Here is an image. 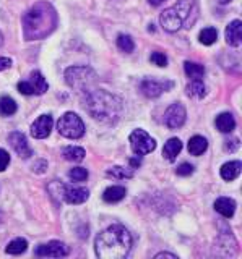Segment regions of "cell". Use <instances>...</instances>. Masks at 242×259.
<instances>
[{
    "mask_svg": "<svg viewBox=\"0 0 242 259\" xmlns=\"http://www.w3.org/2000/svg\"><path fill=\"white\" fill-rule=\"evenodd\" d=\"M46 168H47V162H46V160H38L36 164L33 165V172H36V174H43Z\"/></svg>",
    "mask_w": 242,
    "mask_h": 259,
    "instance_id": "obj_35",
    "label": "cell"
},
{
    "mask_svg": "<svg viewBox=\"0 0 242 259\" xmlns=\"http://www.w3.org/2000/svg\"><path fill=\"white\" fill-rule=\"evenodd\" d=\"M130 146L132 151L136 154V156H147V154L153 152L156 149V141L145 132V130H135V132L130 133Z\"/></svg>",
    "mask_w": 242,
    "mask_h": 259,
    "instance_id": "obj_7",
    "label": "cell"
},
{
    "mask_svg": "<svg viewBox=\"0 0 242 259\" xmlns=\"http://www.w3.org/2000/svg\"><path fill=\"white\" fill-rule=\"evenodd\" d=\"M23 36L26 40L44 39L57 26V12L47 2H38L23 15Z\"/></svg>",
    "mask_w": 242,
    "mask_h": 259,
    "instance_id": "obj_2",
    "label": "cell"
},
{
    "mask_svg": "<svg viewBox=\"0 0 242 259\" xmlns=\"http://www.w3.org/2000/svg\"><path fill=\"white\" fill-rule=\"evenodd\" d=\"M174 86L172 81H156V79H145L142 81V93L150 97V99H155V97L161 96L163 93L169 91Z\"/></svg>",
    "mask_w": 242,
    "mask_h": 259,
    "instance_id": "obj_12",
    "label": "cell"
},
{
    "mask_svg": "<svg viewBox=\"0 0 242 259\" xmlns=\"http://www.w3.org/2000/svg\"><path fill=\"white\" fill-rule=\"evenodd\" d=\"M181 151H182V143H181V140H179V138H171V140H167V143L164 144L163 156L169 162H172V160H176L177 156H179Z\"/></svg>",
    "mask_w": 242,
    "mask_h": 259,
    "instance_id": "obj_19",
    "label": "cell"
},
{
    "mask_svg": "<svg viewBox=\"0 0 242 259\" xmlns=\"http://www.w3.org/2000/svg\"><path fill=\"white\" fill-rule=\"evenodd\" d=\"M15 112H17V102H15L9 96L0 97V115L10 117Z\"/></svg>",
    "mask_w": 242,
    "mask_h": 259,
    "instance_id": "obj_26",
    "label": "cell"
},
{
    "mask_svg": "<svg viewBox=\"0 0 242 259\" xmlns=\"http://www.w3.org/2000/svg\"><path fill=\"white\" fill-rule=\"evenodd\" d=\"M132 245V235L125 227L111 225L96 237L94 251L101 259H122L128 256Z\"/></svg>",
    "mask_w": 242,
    "mask_h": 259,
    "instance_id": "obj_3",
    "label": "cell"
},
{
    "mask_svg": "<svg viewBox=\"0 0 242 259\" xmlns=\"http://www.w3.org/2000/svg\"><path fill=\"white\" fill-rule=\"evenodd\" d=\"M185 117H187V112H185L184 105L181 102H174L164 112V123L171 130L181 128L185 123Z\"/></svg>",
    "mask_w": 242,
    "mask_h": 259,
    "instance_id": "obj_10",
    "label": "cell"
},
{
    "mask_svg": "<svg viewBox=\"0 0 242 259\" xmlns=\"http://www.w3.org/2000/svg\"><path fill=\"white\" fill-rule=\"evenodd\" d=\"M150 2V5H153V7H159L161 4H164L166 0H148Z\"/></svg>",
    "mask_w": 242,
    "mask_h": 259,
    "instance_id": "obj_38",
    "label": "cell"
},
{
    "mask_svg": "<svg viewBox=\"0 0 242 259\" xmlns=\"http://www.w3.org/2000/svg\"><path fill=\"white\" fill-rule=\"evenodd\" d=\"M52 185L57 188V191L49 190L52 193V196L67 201L68 204H83V202L90 198V193H88V190H85V188H78V186H67V185H62L59 182H54Z\"/></svg>",
    "mask_w": 242,
    "mask_h": 259,
    "instance_id": "obj_6",
    "label": "cell"
},
{
    "mask_svg": "<svg viewBox=\"0 0 242 259\" xmlns=\"http://www.w3.org/2000/svg\"><path fill=\"white\" fill-rule=\"evenodd\" d=\"M117 47L122 52L130 54V52H133V49H135V42L128 34H119L117 36Z\"/></svg>",
    "mask_w": 242,
    "mask_h": 259,
    "instance_id": "obj_29",
    "label": "cell"
},
{
    "mask_svg": "<svg viewBox=\"0 0 242 259\" xmlns=\"http://www.w3.org/2000/svg\"><path fill=\"white\" fill-rule=\"evenodd\" d=\"M68 178L74 182H85L88 178V170L83 167H75L68 172Z\"/></svg>",
    "mask_w": 242,
    "mask_h": 259,
    "instance_id": "obj_31",
    "label": "cell"
},
{
    "mask_svg": "<svg viewBox=\"0 0 242 259\" xmlns=\"http://www.w3.org/2000/svg\"><path fill=\"white\" fill-rule=\"evenodd\" d=\"M17 88H18V91L25 96H31V94L41 96L47 91V88L49 86H47V81L41 75V71H33L26 81H20Z\"/></svg>",
    "mask_w": 242,
    "mask_h": 259,
    "instance_id": "obj_8",
    "label": "cell"
},
{
    "mask_svg": "<svg viewBox=\"0 0 242 259\" xmlns=\"http://www.w3.org/2000/svg\"><path fill=\"white\" fill-rule=\"evenodd\" d=\"M127 194V190L124 188V186H119V185H114V186H109V188L104 190L102 193V199L109 202V204H112V202H119L122 201L125 198Z\"/></svg>",
    "mask_w": 242,
    "mask_h": 259,
    "instance_id": "obj_20",
    "label": "cell"
},
{
    "mask_svg": "<svg viewBox=\"0 0 242 259\" xmlns=\"http://www.w3.org/2000/svg\"><path fill=\"white\" fill-rule=\"evenodd\" d=\"M9 143H10V146L13 148V151L17 152L20 157L28 159V157L33 156V151H31V148H29L26 136L23 135L21 132H13V133H10L9 135Z\"/></svg>",
    "mask_w": 242,
    "mask_h": 259,
    "instance_id": "obj_13",
    "label": "cell"
},
{
    "mask_svg": "<svg viewBox=\"0 0 242 259\" xmlns=\"http://www.w3.org/2000/svg\"><path fill=\"white\" fill-rule=\"evenodd\" d=\"M220 2H221V4H229L231 0H220Z\"/></svg>",
    "mask_w": 242,
    "mask_h": 259,
    "instance_id": "obj_41",
    "label": "cell"
},
{
    "mask_svg": "<svg viewBox=\"0 0 242 259\" xmlns=\"http://www.w3.org/2000/svg\"><path fill=\"white\" fill-rule=\"evenodd\" d=\"M10 67H12V59H9V57H0V71H4Z\"/></svg>",
    "mask_w": 242,
    "mask_h": 259,
    "instance_id": "obj_36",
    "label": "cell"
},
{
    "mask_svg": "<svg viewBox=\"0 0 242 259\" xmlns=\"http://www.w3.org/2000/svg\"><path fill=\"white\" fill-rule=\"evenodd\" d=\"M215 209L216 212H220L223 217L231 219L236 212V201L231 198H218L215 201Z\"/></svg>",
    "mask_w": 242,
    "mask_h": 259,
    "instance_id": "obj_18",
    "label": "cell"
},
{
    "mask_svg": "<svg viewBox=\"0 0 242 259\" xmlns=\"http://www.w3.org/2000/svg\"><path fill=\"white\" fill-rule=\"evenodd\" d=\"M226 42L231 47H239L242 42V21L240 20H234L228 24L224 32Z\"/></svg>",
    "mask_w": 242,
    "mask_h": 259,
    "instance_id": "obj_16",
    "label": "cell"
},
{
    "mask_svg": "<svg viewBox=\"0 0 242 259\" xmlns=\"http://www.w3.org/2000/svg\"><path fill=\"white\" fill-rule=\"evenodd\" d=\"M2 44H4V34L0 32V47H2Z\"/></svg>",
    "mask_w": 242,
    "mask_h": 259,
    "instance_id": "obj_40",
    "label": "cell"
},
{
    "mask_svg": "<svg viewBox=\"0 0 242 259\" xmlns=\"http://www.w3.org/2000/svg\"><path fill=\"white\" fill-rule=\"evenodd\" d=\"M242 170V164L240 160H231V162H226V164H223L220 174H221V178L226 182H232L236 180V178L239 177Z\"/></svg>",
    "mask_w": 242,
    "mask_h": 259,
    "instance_id": "obj_17",
    "label": "cell"
},
{
    "mask_svg": "<svg viewBox=\"0 0 242 259\" xmlns=\"http://www.w3.org/2000/svg\"><path fill=\"white\" fill-rule=\"evenodd\" d=\"M161 257H169V259H177V254L172 253H167V251H163V253H158L155 256V259H161Z\"/></svg>",
    "mask_w": 242,
    "mask_h": 259,
    "instance_id": "obj_37",
    "label": "cell"
},
{
    "mask_svg": "<svg viewBox=\"0 0 242 259\" xmlns=\"http://www.w3.org/2000/svg\"><path fill=\"white\" fill-rule=\"evenodd\" d=\"M184 71L190 79H201L205 75V67L200 63H195V62H185Z\"/></svg>",
    "mask_w": 242,
    "mask_h": 259,
    "instance_id": "obj_24",
    "label": "cell"
},
{
    "mask_svg": "<svg viewBox=\"0 0 242 259\" xmlns=\"http://www.w3.org/2000/svg\"><path fill=\"white\" fill-rule=\"evenodd\" d=\"M130 164H132V168L136 167V165H140V159H132V160H130Z\"/></svg>",
    "mask_w": 242,
    "mask_h": 259,
    "instance_id": "obj_39",
    "label": "cell"
},
{
    "mask_svg": "<svg viewBox=\"0 0 242 259\" xmlns=\"http://www.w3.org/2000/svg\"><path fill=\"white\" fill-rule=\"evenodd\" d=\"M63 159L68 162H82L86 156V152L83 148H78V146H68V148L63 149Z\"/></svg>",
    "mask_w": 242,
    "mask_h": 259,
    "instance_id": "obj_25",
    "label": "cell"
},
{
    "mask_svg": "<svg viewBox=\"0 0 242 259\" xmlns=\"http://www.w3.org/2000/svg\"><path fill=\"white\" fill-rule=\"evenodd\" d=\"M150 60L153 65H156V67H167V57L163 52H153Z\"/></svg>",
    "mask_w": 242,
    "mask_h": 259,
    "instance_id": "obj_32",
    "label": "cell"
},
{
    "mask_svg": "<svg viewBox=\"0 0 242 259\" xmlns=\"http://www.w3.org/2000/svg\"><path fill=\"white\" fill-rule=\"evenodd\" d=\"M34 254L39 257H63L68 254V248L62 241H49L46 245H39L34 249Z\"/></svg>",
    "mask_w": 242,
    "mask_h": 259,
    "instance_id": "obj_11",
    "label": "cell"
},
{
    "mask_svg": "<svg viewBox=\"0 0 242 259\" xmlns=\"http://www.w3.org/2000/svg\"><path fill=\"white\" fill-rule=\"evenodd\" d=\"M176 13L179 15V18L182 21V26L190 28L193 23H195L197 16H198V7L195 0H179L174 7Z\"/></svg>",
    "mask_w": 242,
    "mask_h": 259,
    "instance_id": "obj_9",
    "label": "cell"
},
{
    "mask_svg": "<svg viewBox=\"0 0 242 259\" xmlns=\"http://www.w3.org/2000/svg\"><path fill=\"white\" fill-rule=\"evenodd\" d=\"M216 128L220 130L221 133H231L234 128H236V120H234L232 113L224 112L221 115L216 117Z\"/></svg>",
    "mask_w": 242,
    "mask_h": 259,
    "instance_id": "obj_21",
    "label": "cell"
},
{
    "mask_svg": "<svg viewBox=\"0 0 242 259\" xmlns=\"http://www.w3.org/2000/svg\"><path fill=\"white\" fill-rule=\"evenodd\" d=\"M28 248V241L25 238H15L13 241L9 243V246L5 248V251L9 254H21L25 253Z\"/></svg>",
    "mask_w": 242,
    "mask_h": 259,
    "instance_id": "obj_27",
    "label": "cell"
},
{
    "mask_svg": "<svg viewBox=\"0 0 242 259\" xmlns=\"http://www.w3.org/2000/svg\"><path fill=\"white\" fill-rule=\"evenodd\" d=\"M218 39V31L215 28H203L198 34V40L203 46H212Z\"/></svg>",
    "mask_w": 242,
    "mask_h": 259,
    "instance_id": "obj_28",
    "label": "cell"
},
{
    "mask_svg": "<svg viewBox=\"0 0 242 259\" xmlns=\"http://www.w3.org/2000/svg\"><path fill=\"white\" fill-rule=\"evenodd\" d=\"M54 126V120L51 115H41L38 120H34V123L31 125V136L36 140H44L51 135V130Z\"/></svg>",
    "mask_w": 242,
    "mask_h": 259,
    "instance_id": "obj_14",
    "label": "cell"
},
{
    "mask_svg": "<svg viewBox=\"0 0 242 259\" xmlns=\"http://www.w3.org/2000/svg\"><path fill=\"white\" fill-rule=\"evenodd\" d=\"M57 132L68 140H80L85 135V123L77 113L67 112L57 121Z\"/></svg>",
    "mask_w": 242,
    "mask_h": 259,
    "instance_id": "obj_5",
    "label": "cell"
},
{
    "mask_svg": "<svg viewBox=\"0 0 242 259\" xmlns=\"http://www.w3.org/2000/svg\"><path fill=\"white\" fill-rule=\"evenodd\" d=\"M65 83L77 91H90L96 83V73L90 67H70L65 70Z\"/></svg>",
    "mask_w": 242,
    "mask_h": 259,
    "instance_id": "obj_4",
    "label": "cell"
},
{
    "mask_svg": "<svg viewBox=\"0 0 242 259\" xmlns=\"http://www.w3.org/2000/svg\"><path fill=\"white\" fill-rule=\"evenodd\" d=\"M187 91V96L190 97H197V99H201L206 94V88L203 84V79H190V83L185 88Z\"/></svg>",
    "mask_w": 242,
    "mask_h": 259,
    "instance_id": "obj_23",
    "label": "cell"
},
{
    "mask_svg": "<svg viewBox=\"0 0 242 259\" xmlns=\"http://www.w3.org/2000/svg\"><path fill=\"white\" fill-rule=\"evenodd\" d=\"M159 23H161V26H163V29L167 32H177L182 28V21L172 7L166 8V10L159 15Z\"/></svg>",
    "mask_w": 242,
    "mask_h": 259,
    "instance_id": "obj_15",
    "label": "cell"
},
{
    "mask_svg": "<svg viewBox=\"0 0 242 259\" xmlns=\"http://www.w3.org/2000/svg\"><path fill=\"white\" fill-rule=\"evenodd\" d=\"M9 164H10V154L0 148V172H4V170L9 167Z\"/></svg>",
    "mask_w": 242,
    "mask_h": 259,
    "instance_id": "obj_34",
    "label": "cell"
},
{
    "mask_svg": "<svg viewBox=\"0 0 242 259\" xmlns=\"http://www.w3.org/2000/svg\"><path fill=\"white\" fill-rule=\"evenodd\" d=\"M82 102L88 115L104 125H114L124 110L122 99L108 93L106 89H93V91L90 89Z\"/></svg>",
    "mask_w": 242,
    "mask_h": 259,
    "instance_id": "obj_1",
    "label": "cell"
},
{
    "mask_svg": "<svg viewBox=\"0 0 242 259\" xmlns=\"http://www.w3.org/2000/svg\"><path fill=\"white\" fill-rule=\"evenodd\" d=\"M108 175H111V177H114V178H132L133 177V168H125V167H119V165H116V167H112V168H109L108 170Z\"/></svg>",
    "mask_w": 242,
    "mask_h": 259,
    "instance_id": "obj_30",
    "label": "cell"
},
{
    "mask_svg": "<svg viewBox=\"0 0 242 259\" xmlns=\"http://www.w3.org/2000/svg\"><path fill=\"white\" fill-rule=\"evenodd\" d=\"M176 174L179 177H189L193 174V165L189 164V162H184V164H181L179 167L176 168Z\"/></svg>",
    "mask_w": 242,
    "mask_h": 259,
    "instance_id": "obj_33",
    "label": "cell"
},
{
    "mask_svg": "<svg viewBox=\"0 0 242 259\" xmlns=\"http://www.w3.org/2000/svg\"><path fill=\"white\" fill-rule=\"evenodd\" d=\"M208 148V141L205 140L203 136H192L189 141V152L192 156H201Z\"/></svg>",
    "mask_w": 242,
    "mask_h": 259,
    "instance_id": "obj_22",
    "label": "cell"
}]
</instances>
